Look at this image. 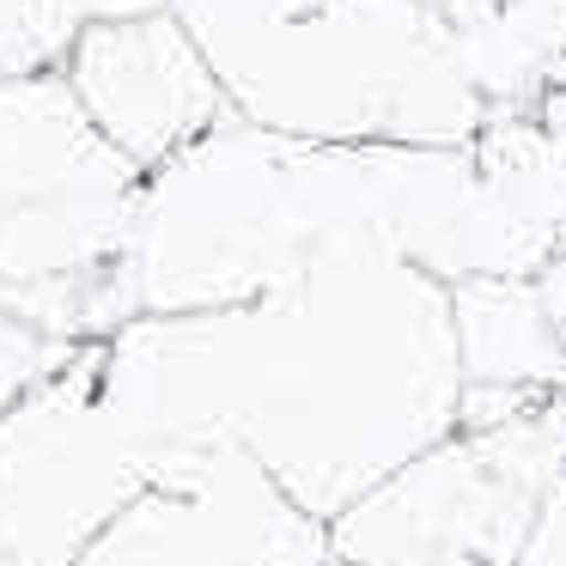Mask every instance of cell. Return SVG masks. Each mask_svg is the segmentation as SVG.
Returning <instances> with one entry per match:
<instances>
[{
    "instance_id": "1",
    "label": "cell",
    "mask_w": 566,
    "mask_h": 566,
    "mask_svg": "<svg viewBox=\"0 0 566 566\" xmlns=\"http://www.w3.org/2000/svg\"><path fill=\"white\" fill-rule=\"evenodd\" d=\"M98 384L140 451L232 439L317 524L457 432L451 293L384 250H347L250 305L135 317Z\"/></svg>"
},
{
    "instance_id": "2",
    "label": "cell",
    "mask_w": 566,
    "mask_h": 566,
    "mask_svg": "<svg viewBox=\"0 0 566 566\" xmlns=\"http://www.w3.org/2000/svg\"><path fill=\"white\" fill-rule=\"evenodd\" d=\"M347 250L432 281L536 274L542 250L488 201L469 147H323L226 116L140 177L123 250V317L250 305Z\"/></svg>"
},
{
    "instance_id": "3",
    "label": "cell",
    "mask_w": 566,
    "mask_h": 566,
    "mask_svg": "<svg viewBox=\"0 0 566 566\" xmlns=\"http://www.w3.org/2000/svg\"><path fill=\"white\" fill-rule=\"evenodd\" d=\"M232 116L323 147H469L444 0H171Z\"/></svg>"
},
{
    "instance_id": "4",
    "label": "cell",
    "mask_w": 566,
    "mask_h": 566,
    "mask_svg": "<svg viewBox=\"0 0 566 566\" xmlns=\"http://www.w3.org/2000/svg\"><path fill=\"white\" fill-rule=\"evenodd\" d=\"M140 171L80 116L62 74L0 86V311L55 342L123 329V250Z\"/></svg>"
},
{
    "instance_id": "5",
    "label": "cell",
    "mask_w": 566,
    "mask_h": 566,
    "mask_svg": "<svg viewBox=\"0 0 566 566\" xmlns=\"http://www.w3.org/2000/svg\"><path fill=\"white\" fill-rule=\"evenodd\" d=\"M566 457V396L500 427H457L329 517L342 566H517Z\"/></svg>"
},
{
    "instance_id": "6",
    "label": "cell",
    "mask_w": 566,
    "mask_h": 566,
    "mask_svg": "<svg viewBox=\"0 0 566 566\" xmlns=\"http://www.w3.org/2000/svg\"><path fill=\"white\" fill-rule=\"evenodd\" d=\"M86 342L0 420V566H74V554L140 493L153 451L128 439Z\"/></svg>"
},
{
    "instance_id": "7",
    "label": "cell",
    "mask_w": 566,
    "mask_h": 566,
    "mask_svg": "<svg viewBox=\"0 0 566 566\" xmlns=\"http://www.w3.org/2000/svg\"><path fill=\"white\" fill-rule=\"evenodd\" d=\"M329 524L298 512L232 439L153 451L140 493L74 566H323Z\"/></svg>"
},
{
    "instance_id": "8",
    "label": "cell",
    "mask_w": 566,
    "mask_h": 566,
    "mask_svg": "<svg viewBox=\"0 0 566 566\" xmlns=\"http://www.w3.org/2000/svg\"><path fill=\"white\" fill-rule=\"evenodd\" d=\"M55 74L74 92L80 116L140 177L171 165L213 123L232 116L208 55L196 50V38L184 31V19L171 7L140 19H92V25H80Z\"/></svg>"
},
{
    "instance_id": "9",
    "label": "cell",
    "mask_w": 566,
    "mask_h": 566,
    "mask_svg": "<svg viewBox=\"0 0 566 566\" xmlns=\"http://www.w3.org/2000/svg\"><path fill=\"white\" fill-rule=\"evenodd\" d=\"M444 293L463 384L566 396V256L536 274H469Z\"/></svg>"
},
{
    "instance_id": "10",
    "label": "cell",
    "mask_w": 566,
    "mask_h": 566,
    "mask_svg": "<svg viewBox=\"0 0 566 566\" xmlns=\"http://www.w3.org/2000/svg\"><path fill=\"white\" fill-rule=\"evenodd\" d=\"M469 165L542 256H566V86H548L530 111L488 116L469 140Z\"/></svg>"
},
{
    "instance_id": "11",
    "label": "cell",
    "mask_w": 566,
    "mask_h": 566,
    "mask_svg": "<svg viewBox=\"0 0 566 566\" xmlns=\"http://www.w3.org/2000/svg\"><path fill=\"white\" fill-rule=\"evenodd\" d=\"M80 19L67 0H0V86L31 74H55Z\"/></svg>"
},
{
    "instance_id": "12",
    "label": "cell",
    "mask_w": 566,
    "mask_h": 566,
    "mask_svg": "<svg viewBox=\"0 0 566 566\" xmlns=\"http://www.w3.org/2000/svg\"><path fill=\"white\" fill-rule=\"evenodd\" d=\"M80 347L86 342H55V335L31 329L25 317H7V311H0V420L13 415L38 384H50Z\"/></svg>"
},
{
    "instance_id": "13",
    "label": "cell",
    "mask_w": 566,
    "mask_h": 566,
    "mask_svg": "<svg viewBox=\"0 0 566 566\" xmlns=\"http://www.w3.org/2000/svg\"><path fill=\"white\" fill-rule=\"evenodd\" d=\"M488 7L512 25V38L524 43L554 80V67L566 62V0H488Z\"/></svg>"
},
{
    "instance_id": "14",
    "label": "cell",
    "mask_w": 566,
    "mask_h": 566,
    "mask_svg": "<svg viewBox=\"0 0 566 566\" xmlns=\"http://www.w3.org/2000/svg\"><path fill=\"white\" fill-rule=\"evenodd\" d=\"M517 566H566V457H560V469H554V481H548V500H542L536 530H530Z\"/></svg>"
},
{
    "instance_id": "15",
    "label": "cell",
    "mask_w": 566,
    "mask_h": 566,
    "mask_svg": "<svg viewBox=\"0 0 566 566\" xmlns=\"http://www.w3.org/2000/svg\"><path fill=\"white\" fill-rule=\"evenodd\" d=\"M548 86H566V62H560V67H554V80H548Z\"/></svg>"
},
{
    "instance_id": "16",
    "label": "cell",
    "mask_w": 566,
    "mask_h": 566,
    "mask_svg": "<svg viewBox=\"0 0 566 566\" xmlns=\"http://www.w3.org/2000/svg\"><path fill=\"white\" fill-rule=\"evenodd\" d=\"M323 566H342V560H323Z\"/></svg>"
}]
</instances>
